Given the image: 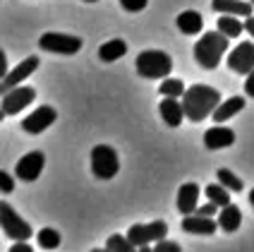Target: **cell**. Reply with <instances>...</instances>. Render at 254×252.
Returning a JSON list of instances; mask_svg holds the SVG:
<instances>
[{"label":"cell","mask_w":254,"mask_h":252,"mask_svg":"<svg viewBox=\"0 0 254 252\" xmlns=\"http://www.w3.org/2000/svg\"><path fill=\"white\" fill-rule=\"evenodd\" d=\"M218 103H221V94L213 86H206V84H194L183 94L185 115L192 123H201L204 118H209L216 111Z\"/></svg>","instance_id":"1"},{"label":"cell","mask_w":254,"mask_h":252,"mask_svg":"<svg viewBox=\"0 0 254 252\" xmlns=\"http://www.w3.org/2000/svg\"><path fill=\"white\" fill-rule=\"evenodd\" d=\"M228 51V36L218 29V31H206L201 34V39L194 43V60L204 70H216L221 58Z\"/></svg>","instance_id":"2"},{"label":"cell","mask_w":254,"mask_h":252,"mask_svg":"<svg viewBox=\"0 0 254 252\" xmlns=\"http://www.w3.org/2000/svg\"><path fill=\"white\" fill-rule=\"evenodd\" d=\"M170 70H173V60L163 51H141L137 56V72L144 80L168 77Z\"/></svg>","instance_id":"3"},{"label":"cell","mask_w":254,"mask_h":252,"mask_svg":"<svg viewBox=\"0 0 254 252\" xmlns=\"http://www.w3.org/2000/svg\"><path fill=\"white\" fill-rule=\"evenodd\" d=\"M118 170H120V159H118L113 147L96 144L91 149V173L101 180H111Z\"/></svg>","instance_id":"4"},{"label":"cell","mask_w":254,"mask_h":252,"mask_svg":"<svg viewBox=\"0 0 254 252\" xmlns=\"http://www.w3.org/2000/svg\"><path fill=\"white\" fill-rule=\"evenodd\" d=\"M168 236V224L166 221H151V224H134L129 226L127 231V238L134 243L137 250L149 248L151 243H158Z\"/></svg>","instance_id":"5"},{"label":"cell","mask_w":254,"mask_h":252,"mask_svg":"<svg viewBox=\"0 0 254 252\" xmlns=\"http://www.w3.org/2000/svg\"><path fill=\"white\" fill-rule=\"evenodd\" d=\"M0 228H2V233H5L7 238H12V240H29L31 233H34L31 226H29L7 202L0 204Z\"/></svg>","instance_id":"6"},{"label":"cell","mask_w":254,"mask_h":252,"mask_svg":"<svg viewBox=\"0 0 254 252\" xmlns=\"http://www.w3.org/2000/svg\"><path fill=\"white\" fill-rule=\"evenodd\" d=\"M39 46L48 53H60V56H74L82 51V39L77 36H70V34H58V31H46L41 39H39Z\"/></svg>","instance_id":"7"},{"label":"cell","mask_w":254,"mask_h":252,"mask_svg":"<svg viewBox=\"0 0 254 252\" xmlns=\"http://www.w3.org/2000/svg\"><path fill=\"white\" fill-rule=\"evenodd\" d=\"M34 98H36V89L34 86H14V89L2 94L0 113L2 115H17L19 111H24L29 103H34Z\"/></svg>","instance_id":"8"},{"label":"cell","mask_w":254,"mask_h":252,"mask_svg":"<svg viewBox=\"0 0 254 252\" xmlns=\"http://www.w3.org/2000/svg\"><path fill=\"white\" fill-rule=\"evenodd\" d=\"M58 113L53 106H39L34 113H29L27 118L22 120V130L27 132V135H41L46 127H51L56 123Z\"/></svg>","instance_id":"9"},{"label":"cell","mask_w":254,"mask_h":252,"mask_svg":"<svg viewBox=\"0 0 254 252\" xmlns=\"http://www.w3.org/2000/svg\"><path fill=\"white\" fill-rule=\"evenodd\" d=\"M228 68L238 75H250L254 70V43L242 41L240 46H235V51H230L228 56Z\"/></svg>","instance_id":"10"},{"label":"cell","mask_w":254,"mask_h":252,"mask_svg":"<svg viewBox=\"0 0 254 252\" xmlns=\"http://www.w3.org/2000/svg\"><path fill=\"white\" fill-rule=\"evenodd\" d=\"M39 65H41V60L36 56H29L24 58L17 68H14L12 72H7L5 77H2V84H0V94H5V91H10V89H14V86H19V84L27 80L29 75L34 70H39Z\"/></svg>","instance_id":"11"},{"label":"cell","mask_w":254,"mask_h":252,"mask_svg":"<svg viewBox=\"0 0 254 252\" xmlns=\"http://www.w3.org/2000/svg\"><path fill=\"white\" fill-rule=\"evenodd\" d=\"M43 166H46V156L41 152H29L24 154V159H19L17 161V166H14V173H17V178L24 182H34L39 175H41Z\"/></svg>","instance_id":"12"},{"label":"cell","mask_w":254,"mask_h":252,"mask_svg":"<svg viewBox=\"0 0 254 252\" xmlns=\"http://www.w3.org/2000/svg\"><path fill=\"white\" fill-rule=\"evenodd\" d=\"M235 142V132L230 130V127H223L221 123H216L211 130H206L204 132V144H206V149H226Z\"/></svg>","instance_id":"13"},{"label":"cell","mask_w":254,"mask_h":252,"mask_svg":"<svg viewBox=\"0 0 254 252\" xmlns=\"http://www.w3.org/2000/svg\"><path fill=\"white\" fill-rule=\"evenodd\" d=\"M218 221H213V216H201V214H187L183 219V231L194 233V236H211L216 233Z\"/></svg>","instance_id":"14"},{"label":"cell","mask_w":254,"mask_h":252,"mask_svg":"<svg viewBox=\"0 0 254 252\" xmlns=\"http://www.w3.org/2000/svg\"><path fill=\"white\" fill-rule=\"evenodd\" d=\"M158 111H161V118H163V123L170 127H180L185 118V108H183V101H178L175 96H166L161 101V106H158Z\"/></svg>","instance_id":"15"},{"label":"cell","mask_w":254,"mask_h":252,"mask_svg":"<svg viewBox=\"0 0 254 252\" xmlns=\"http://www.w3.org/2000/svg\"><path fill=\"white\" fill-rule=\"evenodd\" d=\"M199 195H201V190H199L197 182H185L183 187L178 190V211H180L183 216L194 214V211H197Z\"/></svg>","instance_id":"16"},{"label":"cell","mask_w":254,"mask_h":252,"mask_svg":"<svg viewBox=\"0 0 254 252\" xmlns=\"http://www.w3.org/2000/svg\"><path fill=\"white\" fill-rule=\"evenodd\" d=\"M252 5L250 0H213L211 7L213 12L221 14H238V17H250L252 14Z\"/></svg>","instance_id":"17"},{"label":"cell","mask_w":254,"mask_h":252,"mask_svg":"<svg viewBox=\"0 0 254 252\" xmlns=\"http://www.w3.org/2000/svg\"><path fill=\"white\" fill-rule=\"evenodd\" d=\"M242 224V211L238 204H226V207H221V214H218V228L221 231H226V233H235Z\"/></svg>","instance_id":"18"},{"label":"cell","mask_w":254,"mask_h":252,"mask_svg":"<svg viewBox=\"0 0 254 252\" xmlns=\"http://www.w3.org/2000/svg\"><path fill=\"white\" fill-rule=\"evenodd\" d=\"M242 108H245V98L233 96V98H228V101H221V103L216 106V111L211 113V118H213V123H226L235 113H240Z\"/></svg>","instance_id":"19"},{"label":"cell","mask_w":254,"mask_h":252,"mask_svg":"<svg viewBox=\"0 0 254 252\" xmlns=\"http://www.w3.org/2000/svg\"><path fill=\"white\" fill-rule=\"evenodd\" d=\"M175 24H178V29H180L183 34L192 36V34H199V31H201L204 19H201V14H199L197 10H185L183 14H178Z\"/></svg>","instance_id":"20"},{"label":"cell","mask_w":254,"mask_h":252,"mask_svg":"<svg viewBox=\"0 0 254 252\" xmlns=\"http://www.w3.org/2000/svg\"><path fill=\"white\" fill-rule=\"evenodd\" d=\"M127 53V43L123 39H111L99 48V58L103 63H113L118 58H123Z\"/></svg>","instance_id":"21"},{"label":"cell","mask_w":254,"mask_h":252,"mask_svg":"<svg viewBox=\"0 0 254 252\" xmlns=\"http://www.w3.org/2000/svg\"><path fill=\"white\" fill-rule=\"evenodd\" d=\"M218 29L226 34L228 39H238L242 31H245V22L238 19V14H221V19H218Z\"/></svg>","instance_id":"22"},{"label":"cell","mask_w":254,"mask_h":252,"mask_svg":"<svg viewBox=\"0 0 254 252\" xmlns=\"http://www.w3.org/2000/svg\"><path fill=\"white\" fill-rule=\"evenodd\" d=\"M206 197H209V202H216L218 207H226V204H230V190H228L223 182H211V185H206Z\"/></svg>","instance_id":"23"},{"label":"cell","mask_w":254,"mask_h":252,"mask_svg":"<svg viewBox=\"0 0 254 252\" xmlns=\"http://www.w3.org/2000/svg\"><path fill=\"white\" fill-rule=\"evenodd\" d=\"M158 91H161V96H183L185 91V84L183 80H178V77H166L163 82H161V86H158Z\"/></svg>","instance_id":"24"},{"label":"cell","mask_w":254,"mask_h":252,"mask_svg":"<svg viewBox=\"0 0 254 252\" xmlns=\"http://www.w3.org/2000/svg\"><path fill=\"white\" fill-rule=\"evenodd\" d=\"M36 238H39V245H41L43 250H56L58 245H60V240H63L56 228H41Z\"/></svg>","instance_id":"25"},{"label":"cell","mask_w":254,"mask_h":252,"mask_svg":"<svg viewBox=\"0 0 254 252\" xmlns=\"http://www.w3.org/2000/svg\"><path fill=\"white\" fill-rule=\"evenodd\" d=\"M216 175H218V182H223L230 192H242L245 182H242L235 173H230L228 168H218V173H216Z\"/></svg>","instance_id":"26"},{"label":"cell","mask_w":254,"mask_h":252,"mask_svg":"<svg viewBox=\"0 0 254 252\" xmlns=\"http://www.w3.org/2000/svg\"><path fill=\"white\" fill-rule=\"evenodd\" d=\"M106 250H118V252H132V250H137L134 248V243L127 238H123L120 233H115V236H111V238L106 240Z\"/></svg>","instance_id":"27"},{"label":"cell","mask_w":254,"mask_h":252,"mask_svg":"<svg viewBox=\"0 0 254 252\" xmlns=\"http://www.w3.org/2000/svg\"><path fill=\"white\" fill-rule=\"evenodd\" d=\"M120 5L125 7L127 12H141L149 5V0H120Z\"/></svg>","instance_id":"28"},{"label":"cell","mask_w":254,"mask_h":252,"mask_svg":"<svg viewBox=\"0 0 254 252\" xmlns=\"http://www.w3.org/2000/svg\"><path fill=\"white\" fill-rule=\"evenodd\" d=\"M156 252H180V245L175 243V240H158L156 243V248H154Z\"/></svg>","instance_id":"29"},{"label":"cell","mask_w":254,"mask_h":252,"mask_svg":"<svg viewBox=\"0 0 254 252\" xmlns=\"http://www.w3.org/2000/svg\"><path fill=\"white\" fill-rule=\"evenodd\" d=\"M0 190L7 195V192H12L14 190V180L10 173H5V170H0Z\"/></svg>","instance_id":"30"},{"label":"cell","mask_w":254,"mask_h":252,"mask_svg":"<svg viewBox=\"0 0 254 252\" xmlns=\"http://www.w3.org/2000/svg\"><path fill=\"white\" fill-rule=\"evenodd\" d=\"M221 209L216 202H209V204H204V207H197L194 214H201V216H216V211Z\"/></svg>","instance_id":"31"},{"label":"cell","mask_w":254,"mask_h":252,"mask_svg":"<svg viewBox=\"0 0 254 252\" xmlns=\"http://www.w3.org/2000/svg\"><path fill=\"white\" fill-rule=\"evenodd\" d=\"M7 252H34V250H31V245L27 240H14V245Z\"/></svg>","instance_id":"32"},{"label":"cell","mask_w":254,"mask_h":252,"mask_svg":"<svg viewBox=\"0 0 254 252\" xmlns=\"http://www.w3.org/2000/svg\"><path fill=\"white\" fill-rule=\"evenodd\" d=\"M245 94L254 98V70L247 75V82H245Z\"/></svg>","instance_id":"33"},{"label":"cell","mask_w":254,"mask_h":252,"mask_svg":"<svg viewBox=\"0 0 254 252\" xmlns=\"http://www.w3.org/2000/svg\"><path fill=\"white\" fill-rule=\"evenodd\" d=\"M245 31H247V34L254 39V17H252V14H250V17H245Z\"/></svg>","instance_id":"34"},{"label":"cell","mask_w":254,"mask_h":252,"mask_svg":"<svg viewBox=\"0 0 254 252\" xmlns=\"http://www.w3.org/2000/svg\"><path fill=\"white\" fill-rule=\"evenodd\" d=\"M5 70H7V56H5V51L0 53V77H5Z\"/></svg>","instance_id":"35"},{"label":"cell","mask_w":254,"mask_h":252,"mask_svg":"<svg viewBox=\"0 0 254 252\" xmlns=\"http://www.w3.org/2000/svg\"><path fill=\"white\" fill-rule=\"evenodd\" d=\"M250 204L254 207V187H252V192H250Z\"/></svg>","instance_id":"36"},{"label":"cell","mask_w":254,"mask_h":252,"mask_svg":"<svg viewBox=\"0 0 254 252\" xmlns=\"http://www.w3.org/2000/svg\"><path fill=\"white\" fill-rule=\"evenodd\" d=\"M84 2H96V0H84Z\"/></svg>","instance_id":"37"},{"label":"cell","mask_w":254,"mask_h":252,"mask_svg":"<svg viewBox=\"0 0 254 252\" xmlns=\"http://www.w3.org/2000/svg\"><path fill=\"white\" fill-rule=\"evenodd\" d=\"M250 2H254V0H250Z\"/></svg>","instance_id":"38"}]
</instances>
